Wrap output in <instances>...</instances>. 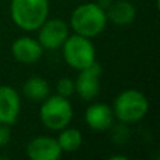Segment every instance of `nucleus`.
Segmentation results:
<instances>
[{
	"mask_svg": "<svg viewBox=\"0 0 160 160\" xmlns=\"http://www.w3.org/2000/svg\"><path fill=\"white\" fill-rule=\"evenodd\" d=\"M48 0H11L10 14L21 30L35 31L48 18Z\"/></svg>",
	"mask_w": 160,
	"mask_h": 160,
	"instance_id": "1",
	"label": "nucleus"
},
{
	"mask_svg": "<svg viewBox=\"0 0 160 160\" xmlns=\"http://www.w3.org/2000/svg\"><path fill=\"white\" fill-rule=\"evenodd\" d=\"M107 14L97 3H84L76 7L70 17V25L76 34L83 37H97L107 25Z\"/></svg>",
	"mask_w": 160,
	"mask_h": 160,
	"instance_id": "2",
	"label": "nucleus"
},
{
	"mask_svg": "<svg viewBox=\"0 0 160 160\" xmlns=\"http://www.w3.org/2000/svg\"><path fill=\"white\" fill-rule=\"evenodd\" d=\"M149 111V101L146 96L139 90L129 88L125 90L115 98L114 115L122 122H138Z\"/></svg>",
	"mask_w": 160,
	"mask_h": 160,
	"instance_id": "3",
	"label": "nucleus"
},
{
	"mask_svg": "<svg viewBox=\"0 0 160 160\" xmlns=\"http://www.w3.org/2000/svg\"><path fill=\"white\" fill-rule=\"evenodd\" d=\"M41 121L48 129L61 131L70 124L73 118V108L66 97L59 94L48 96L39 110Z\"/></svg>",
	"mask_w": 160,
	"mask_h": 160,
	"instance_id": "4",
	"label": "nucleus"
},
{
	"mask_svg": "<svg viewBox=\"0 0 160 160\" xmlns=\"http://www.w3.org/2000/svg\"><path fill=\"white\" fill-rule=\"evenodd\" d=\"M62 47H63V58L66 63L75 69H84L90 66L93 62H96V49L93 42L87 37L79 34L69 35Z\"/></svg>",
	"mask_w": 160,
	"mask_h": 160,
	"instance_id": "5",
	"label": "nucleus"
},
{
	"mask_svg": "<svg viewBox=\"0 0 160 160\" xmlns=\"http://www.w3.org/2000/svg\"><path fill=\"white\" fill-rule=\"evenodd\" d=\"M38 30V42L41 44L42 48H47V49H58L59 47L63 45V42L69 37L68 24L58 18H47Z\"/></svg>",
	"mask_w": 160,
	"mask_h": 160,
	"instance_id": "6",
	"label": "nucleus"
},
{
	"mask_svg": "<svg viewBox=\"0 0 160 160\" xmlns=\"http://www.w3.org/2000/svg\"><path fill=\"white\" fill-rule=\"evenodd\" d=\"M101 66L97 62H93L90 66L80 69L78 79L75 80V91L83 100H93L100 93V76H101Z\"/></svg>",
	"mask_w": 160,
	"mask_h": 160,
	"instance_id": "7",
	"label": "nucleus"
},
{
	"mask_svg": "<svg viewBox=\"0 0 160 160\" xmlns=\"http://www.w3.org/2000/svg\"><path fill=\"white\" fill-rule=\"evenodd\" d=\"M27 155L32 160H56L61 158L62 149L55 138L37 136L28 142Z\"/></svg>",
	"mask_w": 160,
	"mask_h": 160,
	"instance_id": "8",
	"label": "nucleus"
},
{
	"mask_svg": "<svg viewBox=\"0 0 160 160\" xmlns=\"http://www.w3.org/2000/svg\"><path fill=\"white\" fill-rule=\"evenodd\" d=\"M20 108L18 93L10 86H0V124H14L18 118Z\"/></svg>",
	"mask_w": 160,
	"mask_h": 160,
	"instance_id": "9",
	"label": "nucleus"
},
{
	"mask_svg": "<svg viewBox=\"0 0 160 160\" xmlns=\"http://www.w3.org/2000/svg\"><path fill=\"white\" fill-rule=\"evenodd\" d=\"M42 49L37 39L31 38V37H21V38L16 39L11 45V52L16 61L21 62V63H35L41 59Z\"/></svg>",
	"mask_w": 160,
	"mask_h": 160,
	"instance_id": "10",
	"label": "nucleus"
},
{
	"mask_svg": "<svg viewBox=\"0 0 160 160\" xmlns=\"http://www.w3.org/2000/svg\"><path fill=\"white\" fill-rule=\"evenodd\" d=\"M86 122L94 131H107L112 127L114 111L102 102L93 104L86 110Z\"/></svg>",
	"mask_w": 160,
	"mask_h": 160,
	"instance_id": "11",
	"label": "nucleus"
},
{
	"mask_svg": "<svg viewBox=\"0 0 160 160\" xmlns=\"http://www.w3.org/2000/svg\"><path fill=\"white\" fill-rule=\"evenodd\" d=\"M107 14V20L117 25H128L135 20L136 10L135 6L131 2L127 0H118V2H112L108 8L105 10Z\"/></svg>",
	"mask_w": 160,
	"mask_h": 160,
	"instance_id": "12",
	"label": "nucleus"
},
{
	"mask_svg": "<svg viewBox=\"0 0 160 160\" xmlns=\"http://www.w3.org/2000/svg\"><path fill=\"white\" fill-rule=\"evenodd\" d=\"M22 93L32 101H42L49 96V84L45 79L34 76L30 78L22 86Z\"/></svg>",
	"mask_w": 160,
	"mask_h": 160,
	"instance_id": "13",
	"label": "nucleus"
},
{
	"mask_svg": "<svg viewBox=\"0 0 160 160\" xmlns=\"http://www.w3.org/2000/svg\"><path fill=\"white\" fill-rule=\"evenodd\" d=\"M61 131L62 132L56 141H58L62 152H68V153L76 152L83 143L82 132L79 129H76V128H68V127H65Z\"/></svg>",
	"mask_w": 160,
	"mask_h": 160,
	"instance_id": "14",
	"label": "nucleus"
},
{
	"mask_svg": "<svg viewBox=\"0 0 160 160\" xmlns=\"http://www.w3.org/2000/svg\"><path fill=\"white\" fill-rule=\"evenodd\" d=\"M56 93L62 97H70L75 93V82L70 80L69 78H63L61 80H58L56 83Z\"/></svg>",
	"mask_w": 160,
	"mask_h": 160,
	"instance_id": "15",
	"label": "nucleus"
},
{
	"mask_svg": "<svg viewBox=\"0 0 160 160\" xmlns=\"http://www.w3.org/2000/svg\"><path fill=\"white\" fill-rule=\"evenodd\" d=\"M10 141V128L6 124H0V146H4Z\"/></svg>",
	"mask_w": 160,
	"mask_h": 160,
	"instance_id": "16",
	"label": "nucleus"
},
{
	"mask_svg": "<svg viewBox=\"0 0 160 160\" xmlns=\"http://www.w3.org/2000/svg\"><path fill=\"white\" fill-rule=\"evenodd\" d=\"M112 3V0H97V4L100 6L101 8H104V10H107L108 6Z\"/></svg>",
	"mask_w": 160,
	"mask_h": 160,
	"instance_id": "17",
	"label": "nucleus"
},
{
	"mask_svg": "<svg viewBox=\"0 0 160 160\" xmlns=\"http://www.w3.org/2000/svg\"><path fill=\"white\" fill-rule=\"evenodd\" d=\"M110 159H111V160H127V158H125V156H111Z\"/></svg>",
	"mask_w": 160,
	"mask_h": 160,
	"instance_id": "18",
	"label": "nucleus"
}]
</instances>
